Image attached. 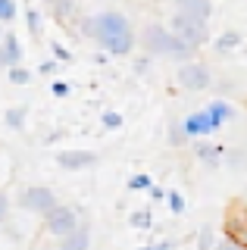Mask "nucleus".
<instances>
[{"mask_svg": "<svg viewBox=\"0 0 247 250\" xmlns=\"http://www.w3.org/2000/svg\"><path fill=\"white\" fill-rule=\"evenodd\" d=\"M82 35L94 38L110 57H128L138 44L135 25L128 22V16L119 13V10H103L97 16L82 19Z\"/></svg>", "mask_w": 247, "mask_h": 250, "instance_id": "f257e3e1", "label": "nucleus"}, {"mask_svg": "<svg viewBox=\"0 0 247 250\" xmlns=\"http://www.w3.org/2000/svg\"><path fill=\"white\" fill-rule=\"evenodd\" d=\"M141 47H144V53H150V57L172 60V62H179V66L182 62H191L194 53H197L188 41H182L172 28L160 25V22H150V25L141 31Z\"/></svg>", "mask_w": 247, "mask_h": 250, "instance_id": "f03ea898", "label": "nucleus"}, {"mask_svg": "<svg viewBox=\"0 0 247 250\" xmlns=\"http://www.w3.org/2000/svg\"><path fill=\"white\" fill-rule=\"evenodd\" d=\"M169 28L175 31V35L182 38V41H188L194 50H200L206 41H210V25H206L204 19H194V16H185V13H172L166 22Z\"/></svg>", "mask_w": 247, "mask_h": 250, "instance_id": "7ed1b4c3", "label": "nucleus"}, {"mask_svg": "<svg viewBox=\"0 0 247 250\" xmlns=\"http://www.w3.org/2000/svg\"><path fill=\"white\" fill-rule=\"evenodd\" d=\"M82 222H84V219H82L79 209H75V207H66V203H60L57 209H50V213L44 216L41 225H44V231H47L50 238L60 241V238H66V234H72Z\"/></svg>", "mask_w": 247, "mask_h": 250, "instance_id": "20e7f679", "label": "nucleus"}, {"mask_svg": "<svg viewBox=\"0 0 247 250\" xmlns=\"http://www.w3.org/2000/svg\"><path fill=\"white\" fill-rule=\"evenodd\" d=\"M19 207L25 209V213H35V216L44 219L50 209L60 207V200H57V194H53V188H47V185H28L25 191H22V197H19Z\"/></svg>", "mask_w": 247, "mask_h": 250, "instance_id": "39448f33", "label": "nucleus"}, {"mask_svg": "<svg viewBox=\"0 0 247 250\" xmlns=\"http://www.w3.org/2000/svg\"><path fill=\"white\" fill-rule=\"evenodd\" d=\"M175 82H179L185 91H210L213 88V72H210L206 62L191 60V62H182V66L175 69Z\"/></svg>", "mask_w": 247, "mask_h": 250, "instance_id": "423d86ee", "label": "nucleus"}, {"mask_svg": "<svg viewBox=\"0 0 247 250\" xmlns=\"http://www.w3.org/2000/svg\"><path fill=\"white\" fill-rule=\"evenodd\" d=\"M185 125H188V135L191 138H210L213 131H219V125H216V119L210 116V109H194L191 116H185Z\"/></svg>", "mask_w": 247, "mask_h": 250, "instance_id": "0eeeda50", "label": "nucleus"}, {"mask_svg": "<svg viewBox=\"0 0 247 250\" xmlns=\"http://www.w3.org/2000/svg\"><path fill=\"white\" fill-rule=\"evenodd\" d=\"M22 41L16 38V31L6 28L3 31V41H0V62H3V69H13V66H22Z\"/></svg>", "mask_w": 247, "mask_h": 250, "instance_id": "6e6552de", "label": "nucleus"}, {"mask_svg": "<svg viewBox=\"0 0 247 250\" xmlns=\"http://www.w3.org/2000/svg\"><path fill=\"white\" fill-rule=\"evenodd\" d=\"M57 163L66 172H79V169H91V166H94L97 153L94 150H60L57 153Z\"/></svg>", "mask_w": 247, "mask_h": 250, "instance_id": "1a4fd4ad", "label": "nucleus"}, {"mask_svg": "<svg viewBox=\"0 0 247 250\" xmlns=\"http://www.w3.org/2000/svg\"><path fill=\"white\" fill-rule=\"evenodd\" d=\"M172 13H185V16H194V19L210 22L213 0H172Z\"/></svg>", "mask_w": 247, "mask_h": 250, "instance_id": "9d476101", "label": "nucleus"}, {"mask_svg": "<svg viewBox=\"0 0 247 250\" xmlns=\"http://www.w3.org/2000/svg\"><path fill=\"white\" fill-rule=\"evenodd\" d=\"M57 250H91V225L82 222L72 234L57 241Z\"/></svg>", "mask_w": 247, "mask_h": 250, "instance_id": "9b49d317", "label": "nucleus"}, {"mask_svg": "<svg viewBox=\"0 0 247 250\" xmlns=\"http://www.w3.org/2000/svg\"><path fill=\"white\" fill-rule=\"evenodd\" d=\"M194 156H197L200 163H206V166H216V163L226 156V147L213 144V141H206V138H197L194 141Z\"/></svg>", "mask_w": 247, "mask_h": 250, "instance_id": "f8f14e48", "label": "nucleus"}, {"mask_svg": "<svg viewBox=\"0 0 247 250\" xmlns=\"http://www.w3.org/2000/svg\"><path fill=\"white\" fill-rule=\"evenodd\" d=\"M206 109H210V116L216 119V125H226V122H231L235 119V106L228 104V100H210V104H206Z\"/></svg>", "mask_w": 247, "mask_h": 250, "instance_id": "ddd939ff", "label": "nucleus"}, {"mask_svg": "<svg viewBox=\"0 0 247 250\" xmlns=\"http://www.w3.org/2000/svg\"><path fill=\"white\" fill-rule=\"evenodd\" d=\"M166 138H169V144H172V147H185V144H191V141H194V138L188 135V125H185V119H172V122H169Z\"/></svg>", "mask_w": 247, "mask_h": 250, "instance_id": "4468645a", "label": "nucleus"}, {"mask_svg": "<svg viewBox=\"0 0 247 250\" xmlns=\"http://www.w3.org/2000/svg\"><path fill=\"white\" fill-rule=\"evenodd\" d=\"M226 234H228V238H235L238 244L247 247V213H244V219L241 216H228L226 219Z\"/></svg>", "mask_w": 247, "mask_h": 250, "instance_id": "2eb2a0df", "label": "nucleus"}, {"mask_svg": "<svg viewBox=\"0 0 247 250\" xmlns=\"http://www.w3.org/2000/svg\"><path fill=\"white\" fill-rule=\"evenodd\" d=\"M25 119H28V106H10L3 113V122H6V128L10 131H22V125H25Z\"/></svg>", "mask_w": 247, "mask_h": 250, "instance_id": "dca6fc26", "label": "nucleus"}, {"mask_svg": "<svg viewBox=\"0 0 247 250\" xmlns=\"http://www.w3.org/2000/svg\"><path fill=\"white\" fill-rule=\"evenodd\" d=\"M216 53H231L241 47V31H222L219 38H216Z\"/></svg>", "mask_w": 247, "mask_h": 250, "instance_id": "f3484780", "label": "nucleus"}, {"mask_svg": "<svg viewBox=\"0 0 247 250\" xmlns=\"http://www.w3.org/2000/svg\"><path fill=\"white\" fill-rule=\"evenodd\" d=\"M194 244H197V250H216L219 238H216V229H213V225H200V231H197Z\"/></svg>", "mask_w": 247, "mask_h": 250, "instance_id": "a211bd4d", "label": "nucleus"}, {"mask_svg": "<svg viewBox=\"0 0 247 250\" xmlns=\"http://www.w3.org/2000/svg\"><path fill=\"white\" fill-rule=\"evenodd\" d=\"M50 10L57 19H69V16H75V10H79V0H50Z\"/></svg>", "mask_w": 247, "mask_h": 250, "instance_id": "6ab92c4d", "label": "nucleus"}, {"mask_svg": "<svg viewBox=\"0 0 247 250\" xmlns=\"http://www.w3.org/2000/svg\"><path fill=\"white\" fill-rule=\"evenodd\" d=\"M25 25H28V35H32V38H41L44 35V19H41V13H38L35 6H28V10H25Z\"/></svg>", "mask_w": 247, "mask_h": 250, "instance_id": "aec40b11", "label": "nucleus"}, {"mask_svg": "<svg viewBox=\"0 0 247 250\" xmlns=\"http://www.w3.org/2000/svg\"><path fill=\"white\" fill-rule=\"evenodd\" d=\"M100 125H103L106 131H116V128L125 125V116H122L119 109H103V113H100Z\"/></svg>", "mask_w": 247, "mask_h": 250, "instance_id": "412c9836", "label": "nucleus"}, {"mask_svg": "<svg viewBox=\"0 0 247 250\" xmlns=\"http://www.w3.org/2000/svg\"><path fill=\"white\" fill-rule=\"evenodd\" d=\"M6 82L16 84V88H22V84H32V72H28L25 66H13V69H6Z\"/></svg>", "mask_w": 247, "mask_h": 250, "instance_id": "4be33fe9", "label": "nucleus"}, {"mask_svg": "<svg viewBox=\"0 0 247 250\" xmlns=\"http://www.w3.org/2000/svg\"><path fill=\"white\" fill-rule=\"evenodd\" d=\"M128 225H132V229H150V225H153V213H150V209H135V213L128 216Z\"/></svg>", "mask_w": 247, "mask_h": 250, "instance_id": "5701e85b", "label": "nucleus"}, {"mask_svg": "<svg viewBox=\"0 0 247 250\" xmlns=\"http://www.w3.org/2000/svg\"><path fill=\"white\" fill-rule=\"evenodd\" d=\"M153 188V178L147 172H135L132 178H128V191H150Z\"/></svg>", "mask_w": 247, "mask_h": 250, "instance_id": "b1692460", "label": "nucleus"}, {"mask_svg": "<svg viewBox=\"0 0 247 250\" xmlns=\"http://www.w3.org/2000/svg\"><path fill=\"white\" fill-rule=\"evenodd\" d=\"M166 207H169V213H172V216H182L185 209H188V203H185V194H179V191H169Z\"/></svg>", "mask_w": 247, "mask_h": 250, "instance_id": "393cba45", "label": "nucleus"}, {"mask_svg": "<svg viewBox=\"0 0 247 250\" xmlns=\"http://www.w3.org/2000/svg\"><path fill=\"white\" fill-rule=\"evenodd\" d=\"M16 19V0H0V22H10Z\"/></svg>", "mask_w": 247, "mask_h": 250, "instance_id": "a878e982", "label": "nucleus"}, {"mask_svg": "<svg viewBox=\"0 0 247 250\" xmlns=\"http://www.w3.org/2000/svg\"><path fill=\"white\" fill-rule=\"evenodd\" d=\"M50 50H53V60H60V62H69V60H72V53H69L63 44H57V41L50 44Z\"/></svg>", "mask_w": 247, "mask_h": 250, "instance_id": "bb28decb", "label": "nucleus"}, {"mask_svg": "<svg viewBox=\"0 0 247 250\" xmlns=\"http://www.w3.org/2000/svg\"><path fill=\"white\" fill-rule=\"evenodd\" d=\"M216 250H247V247H244V244H238L235 238H228V234H226V238H219V244H216Z\"/></svg>", "mask_w": 247, "mask_h": 250, "instance_id": "cd10ccee", "label": "nucleus"}, {"mask_svg": "<svg viewBox=\"0 0 247 250\" xmlns=\"http://www.w3.org/2000/svg\"><path fill=\"white\" fill-rule=\"evenodd\" d=\"M69 91H72V88H69L66 82H50V94H53V97L63 100V97H69Z\"/></svg>", "mask_w": 247, "mask_h": 250, "instance_id": "c85d7f7f", "label": "nucleus"}, {"mask_svg": "<svg viewBox=\"0 0 247 250\" xmlns=\"http://www.w3.org/2000/svg\"><path fill=\"white\" fill-rule=\"evenodd\" d=\"M57 69H60V60H44L41 62V75H57Z\"/></svg>", "mask_w": 247, "mask_h": 250, "instance_id": "c756f323", "label": "nucleus"}, {"mask_svg": "<svg viewBox=\"0 0 247 250\" xmlns=\"http://www.w3.org/2000/svg\"><path fill=\"white\" fill-rule=\"evenodd\" d=\"M147 194H150V203H160V200H166V197H169V194H166V191H163L160 185H153Z\"/></svg>", "mask_w": 247, "mask_h": 250, "instance_id": "7c9ffc66", "label": "nucleus"}, {"mask_svg": "<svg viewBox=\"0 0 247 250\" xmlns=\"http://www.w3.org/2000/svg\"><path fill=\"white\" fill-rule=\"evenodd\" d=\"M150 60H153V57H150V53H144V57H141V60H138V62H135V72H138V75H141V72H147V66H150Z\"/></svg>", "mask_w": 247, "mask_h": 250, "instance_id": "2f4dec72", "label": "nucleus"}, {"mask_svg": "<svg viewBox=\"0 0 247 250\" xmlns=\"http://www.w3.org/2000/svg\"><path fill=\"white\" fill-rule=\"evenodd\" d=\"M175 244L172 241H157V244H147V247H141V250H172Z\"/></svg>", "mask_w": 247, "mask_h": 250, "instance_id": "473e14b6", "label": "nucleus"}]
</instances>
